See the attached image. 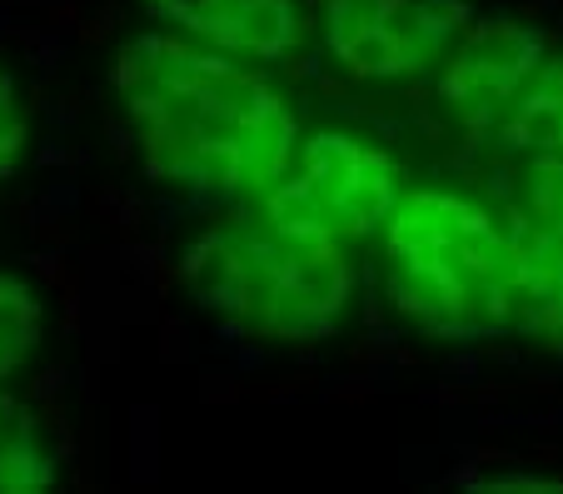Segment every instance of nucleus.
I'll return each instance as SVG.
<instances>
[{
  "label": "nucleus",
  "instance_id": "3",
  "mask_svg": "<svg viewBox=\"0 0 563 494\" xmlns=\"http://www.w3.org/2000/svg\"><path fill=\"white\" fill-rule=\"evenodd\" d=\"M394 305L424 340L468 344L509 330V226L439 185L405 190L389 226Z\"/></svg>",
  "mask_w": 563,
  "mask_h": 494
},
{
  "label": "nucleus",
  "instance_id": "8",
  "mask_svg": "<svg viewBox=\"0 0 563 494\" xmlns=\"http://www.w3.org/2000/svg\"><path fill=\"white\" fill-rule=\"evenodd\" d=\"M175 35L230 51L240 61H279L305 45L299 0H145Z\"/></svg>",
  "mask_w": 563,
  "mask_h": 494
},
{
  "label": "nucleus",
  "instance_id": "9",
  "mask_svg": "<svg viewBox=\"0 0 563 494\" xmlns=\"http://www.w3.org/2000/svg\"><path fill=\"white\" fill-rule=\"evenodd\" d=\"M504 145L509 151H523L529 161H543V155H563V45L539 61L523 100L514 106L509 130H504Z\"/></svg>",
  "mask_w": 563,
  "mask_h": 494
},
{
  "label": "nucleus",
  "instance_id": "7",
  "mask_svg": "<svg viewBox=\"0 0 563 494\" xmlns=\"http://www.w3.org/2000/svg\"><path fill=\"white\" fill-rule=\"evenodd\" d=\"M543 55H549L543 31L519 15H494V21L468 25L439 65V96H444L449 116L468 135L504 145L509 116L523 100Z\"/></svg>",
  "mask_w": 563,
  "mask_h": 494
},
{
  "label": "nucleus",
  "instance_id": "12",
  "mask_svg": "<svg viewBox=\"0 0 563 494\" xmlns=\"http://www.w3.org/2000/svg\"><path fill=\"white\" fill-rule=\"evenodd\" d=\"M25 135H31V125H25L21 96H15V86L5 80V70H0V175L21 165V155H25Z\"/></svg>",
  "mask_w": 563,
  "mask_h": 494
},
{
  "label": "nucleus",
  "instance_id": "4",
  "mask_svg": "<svg viewBox=\"0 0 563 494\" xmlns=\"http://www.w3.org/2000/svg\"><path fill=\"white\" fill-rule=\"evenodd\" d=\"M269 190L295 216H305L309 226H319L344 245L384 235L394 205L405 200V180H399L394 155L354 130H314L295 151L285 180Z\"/></svg>",
  "mask_w": 563,
  "mask_h": 494
},
{
  "label": "nucleus",
  "instance_id": "11",
  "mask_svg": "<svg viewBox=\"0 0 563 494\" xmlns=\"http://www.w3.org/2000/svg\"><path fill=\"white\" fill-rule=\"evenodd\" d=\"M35 340H41V300L25 279L0 275V375H15L31 360Z\"/></svg>",
  "mask_w": 563,
  "mask_h": 494
},
{
  "label": "nucleus",
  "instance_id": "10",
  "mask_svg": "<svg viewBox=\"0 0 563 494\" xmlns=\"http://www.w3.org/2000/svg\"><path fill=\"white\" fill-rule=\"evenodd\" d=\"M55 484V460L45 454L35 419L0 395V494H41Z\"/></svg>",
  "mask_w": 563,
  "mask_h": 494
},
{
  "label": "nucleus",
  "instance_id": "2",
  "mask_svg": "<svg viewBox=\"0 0 563 494\" xmlns=\"http://www.w3.org/2000/svg\"><path fill=\"white\" fill-rule=\"evenodd\" d=\"M180 270L214 320L275 344L324 340L354 295L344 240L295 216L275 190L250 195L245 216L205 230Z\"/></svg>",
  "mask_w": 563,
  "mask_h": 494
},
{
  "label": "nucleus",
  "instance_id": "5",
  "mask_svg": "<svg viewBox=\"0 0 563 494\" xmlns=\"http://www.w3.org/2000/svg\"><path fill=\"white\" fill-rule=\"evenodd\" d=\"M334 65L360 80H409L444 65L468 31L464 0H319Z\"/></svg>",
  "mask_w": 563,
  "mask_h": 494
},
{
  "label": "nucleus",
  "instance_id": "6",
  "mask_svg": "<svg viewBox=\"0 0 563 494\" xmlns=\"http://www.w3.org/2000/svg\"><path fill=\"white\" fill-rule=\"evenodd\" d=\"M509 330L563 355V155L529 161L509 216Z\"/></svg>",
  "mask_w": 563,
  "mask_h": 494
},
{
  "label": "nucleus",
  "instance_id": "1",
  "mask_svg": "<svg viewBox=\"0 0 563 494\" xmlns=\"http://www.w3.org/2000/svg\"><path fill=\"white\" fill-rule=\"evenodd\" d=\"M115 96L145 165L190 190L260 195L295 161V116L250 61L190 35H135L115 55Z\"/></svg>",
  "mask_w": 563,
  "mask_h": 494
}]
</instances>
